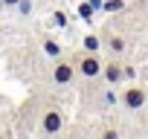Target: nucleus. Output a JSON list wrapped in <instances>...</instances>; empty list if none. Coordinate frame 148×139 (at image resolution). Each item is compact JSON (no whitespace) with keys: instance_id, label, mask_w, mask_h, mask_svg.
<instances>
[{"instance_id":"f257e3e1","label":"nucleus","mask_w":148,"mask_h":139,"mask_svg":"<svg viewBox=\"0 0 148 139\" xmlns=\"http://www.w3.org/2000/svg\"><path fill=\"white\" fill-rule=\"evenodd\" d=\"M76 64H79V73H82L84 78H90V81L102 76V67H105L102 58H99V52H87V49L76 55Z\"/></svg>"},{"instance_id":"f03ea898","label":"nucleus","mask_w":148,"mask_h":139,"mask_svg":"<svg viewBox=\"0 0 148 139\" xmlns=\"http://www.w3.org/2000/svg\"><path fill=\"white\" fill-rule=\"evenodd\" d=\"M61 127H64V116H61V110L47 107V110H44V116H41V130L52 136V133H61Z\"/></svg>"},{"instance_id":"7ed1b4c3","label":"nucleus","mask_w":148,"mask_h":139,"mask_svg":"<svg viewBox=\"0 0 148 139\" xmlns=\"http://www.w3.org/2000/svg\"><path fill=\"white\" fill-rule=\"evenodd\" d=\"M73 78H76V67H73L70 61H55V67H52V81H55L58 87H67V84H73Z\"/></svg>"},{"instance_id":"20e7f679","label":"nucleus","mask_w":148,"mask_h":139,"mask_svg":"<svg viewBox=\"0 0 148 139\" xmlns=\"http://www.w3.org/2000/svg\"><path fill=\"white\" fill-rule=\"evenodd\" d=\"M122 104H125L128 110H139V107L145 104V90H142V87H128V90L122 93Z\"/></svg>"},{"instance_id":"39448f33","label":"nucleus","mask_w":148,"mask_h":139,"mask_svg":"<svg viewBox=\"0 0 148 139\" xmlns=\"http://www.w3.org/2000/svg\"><path fill=\"white\" fill-rule=\"evenodd\" d=\"M102 78H105L110 87H113V84H119V81L125 78V70H122V64H119L116 58H113V61H108V64L102 67Z\"/></svg>"},{"instance_id":"423d86ee","label":"nucleus","mask_w":148,"mask_h":139,"mask_svg":"<svg viewBox=\"0 0 148 139\" xmlns=\"http://www.w3.org/2000/svg\"><path fill=\"white\" fill-rule=\"evenodd\" d=\"M108 46H110L113 55H119V52H125V38H122V35H110V38H108Z\"/></svg>"},{"instance_id":"0eeeda50","label":"nucleus","mask_w":148,"mask_h":139,"mask_svg":"<svg viewBox=\"0 0 148 139\" xmlns=\"http://www.w3.org/2000/svg\"><path fill=\"white\" fill-rule=\"evenodd\" d=\"M82 46H84L87 52H99V46H102V41H99V35H84V41H82Z\"/></svg>"},{"instance_id":"6e6552de","label":"nucleus","mask_w":148,"mask_h":139,"mask_svg":"<svg viewBox=\"0 0 148 139\" xmlns=\"http://www.w3.org/2000/svg\"><path fill=\"white\" fill-rule=\"evenodd\" d=\"M41 46H44V52H47V55H52V58H58V55H61V46H58L55 41H49V38H44V44H41Z\"/></svg>"},{"instance_id":"1a4fd4ad","label":"nucleus","mask_w":148,"mask_h":139,"mask_svg":"<svg viewBox=\"0 0 148 139\" xmlns=\"http://www.w3.org/2000/svg\"><path fill=\"white\" fill-rule=\"evenodd\" d=\"M122 6H125L122 0H108V3H102V9H105V12H119Z\"/></svg>"},{"instance_id":"9d476101","label":"nucleus","mask_w":148,"mask_h":139,"mask_svg":"<svg viewBox=\"0 0 148 139\" xmlns=\"http://www.w3.org/2000/svg\"><path fill=\"white\" fill-rule=\"evenodd\" d=\"M79 15H82L84 20H90V18H93V6H90V3H82V6H79Z\"/></svg>"},{"instance_id":"9b49d317","label":"nucleus","mask_w":148,"mask_h":139,"mask_svg":"<svg viewBox=\"0 0 148 139\" xmlns=\"http://www.w3.org/2000/svg\"><path fill=\"white\" fill-rule=\"evenodd\" d=\"M102 139H119V130H113V127H105V130H102Z\"/></svg>"},{"instance_id":"f8f14e48","label":"nucleus","mask_w":148,"mask_h":139,"mask_svg":"<svg viewBox=\"0 0 148 139\" xmlns=\"http://www.w3.org/2000/svg\"><path fill=\"white\" fill-rule=\"evenodd\" d=\"M18 9H21L23 15H29V0H21V3H18Z\"/></svg>"},{"instance_id":"ddd939ff","label":"nucleus","mask_w":148,"mask_h":139,"mask_svg":"<svg viewBox=\"0 0 148 139\" xmlns=\"http://www.w3.org/2000/svg\"><path fill=\"white\" fill-rule=\"evenodd\" d=\"M21 0H0V6H18Z\"/></svg>"}]
</instances>
